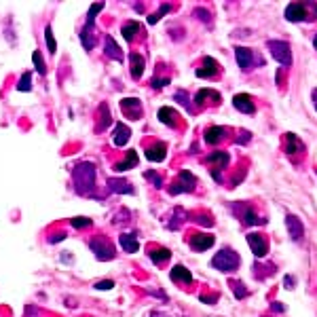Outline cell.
<instances>
[{
    "label": "cell",
    "instance_id": "16",
    "mask_svg": "<svg viewBox=\"0 0 317 317\" xmlns=\"http://www.w3.org/2000/svg\"><path fill=\"white\" fill-rule=\"evenodd\" d=\"M165 157H167V146L163 142H157L153 146H146V158H148V161L161 163V161H165Z\"/></svg>",
    "mask_w": 317,
    "mask_h": 317
},
{
    "label": "cell",
    "instance_id": "25",
    "mask_svg": "<svg viewBox=\"0 0 317 317\" xmlns=\"http://www.w3.org/2000/svg\"><path fill=\"white\" fill-rule=\"evenodd\" d=\"M104 51H106V55H108L110 59H117V61L123 59V51H121V47L117 45V42H114L112 36H106L104 38Z\"/></svg>",
    "mask_w": 317,
    "mask_h": 317
},
{
    "label": "cell",
    "instance_id": "33",
    "mask_svg": "<svg viewBox=\"0 0 317 317\" xmlns=\"http://www.w3.org/2000/svg\"><path fill=\"white\" fill-rule=\"evenodd\" d=\"M32 61H34V68H36V72L45 76V74H47V66H45V59H42V53H40V51H34V53H32Z\"/></svg>",
    "mask_w": 317,
    "mask_h": 317
},
{
    "label": "cell",
    "instance_id": "13",
    "mask_svg": "<svg viewBox=\"0 0 317 317\" xmlns=\"http://www.w3.org/2000/svg\"><path fill=\"white\" fill-rule=\"evenodd\" d=\"M108 188L112 192H119V195H134V184H129L125 178H108Z\"/></svg>",
    "mask_w": 317,
    "mask_h": 317
},
{
    "label": "cell",
    "instance_id": "2",
    "mask_svg": "<svg viewBox=\"0 0 317 317\" xmlns=\"http://www.w3.org/2000/svg\"><path fill=\"white\" fill-rule=\"evenodd\" d=\"M239 264H241L239 254H237L235 250H231V248H222L214 258H211V267L222 271V273H233V271L239 269Z\"/></svg>",
    "mask_w": 317,
    "mask_h": 317
},
{
    "label": "cell",
    "instance_id": "34",
    "mask_svg": "<svg viewBox=\"0 0 317 317\" xmlns=\"http://www.w3.org/2000/svg\"><path fill=\"white\" fill-rule=\"evenodd\" d=\"M228 284H231V288H233V292H235V296L237 298H239V301H241V298H245V296H248L250 292H248V288H245L243 284H241V281L239 279H231V281H228Z\"/></svg>",
    "mask_w": 317,
    "mask_h": 317
},
{
    "label": "cell",
    "instance_id": "29",
    "mask_svg": "<svg viewBox=\"0 0 317 317\" xmlns=\"http://www.w3.org/2000/svg\"><path fill=\"white\" fill-rule=\"evenodd\" d=\"M138 32H140V23H138V21H127V23L121 28V34L125 36V40H134Z\"/></svg>",
    "mask_w": 317,
    "mask_h": 317
},
{
    "label": "cell",
    "instance_id": "39",
    "mask_svg": "<svg viewBox=\"0 0 317 317\" xmlns=\"http://www.w3.org/2000/svg\"><path fill=\"white\" fill-rule=\"evenodd\" d=\"M144 178H146V180H151L157 188H163V180H161V175H158L157 171H146V173H144Z\"/></svg>",
    "mask_w": 317,
    "mask_h": 317
},
{
    "label": "cell",
    "instance_id": "12",
    "mask_svg": "<svg viewBox=\"0 0 317 317\" xmlns=\"http://www.w3.org/2000/svg\"><path fill=\"white\" fill-rule=\"evenodd\" d=\"M284 148H286V155H290L292 158H296L298 155L303 157V142L294 134H286L284 136Z\"/></svg>",
    "mask_w": 317,
    "mask_h": 317
},
{
    "label": "cell",
    "instance_id": "28",
    "mask_svg": "<svg viewBox=\"0 0 317 317\" xmlns=\"http://www.w3.org/2000/svg\"><path fill=\"white\" fill-rule=\"evenodd\" d=\"M224 140V129L222 127H209L207 131H205V142L207 144H218V142H222Z\"/></svg>",
    "mask_w": 317,
    "mask_h": 317
},
{
    "label": "cell",
    "instance_id": "6",
    "mask_svg": "<svg viewBox=\"0 0 317 317\" xmlns=\"http://www.w3.org/2000/svg\"><path fill=\"white\" fill-rule=\"evenodd\" d=\"M197 186V178L192 175L190 171L186 169H182L180 175L175 178V182L169 186V195H180V192H190L192 188Z\"/></svg>",
    "mask_w": 317,
    "mask_h": 317
},
{
    "label": "cell",
    "instance_id": "42",
    "mask_svg": "<svg viewBox=\"0 0 317 317\" xmlns=\"http://www.w3.org/2000/svg\"><path fill=\"white\" fill-rule=\"evenodd\" d=\"M195 218L199 220V224H203V226H211V224H214V220H211L209 214H197Z\"/></svg>",
    "mask_w": 317,
    "mask_h": 317
},
{
    "label": "cell",
    "instance_id": "3",
    "mask_svg": "<svg viewBox=\"0 0 317 317\" xmlns=\"http://www.w3.org/2000/svg\"><path fill=\"white\" fill-rule=\"evenodd\" d=\"M89 248L95 254V258L102 260V262H108V260H112L114 256H117L112 241L106 239V237H93V239L89 241Z\"/></svg>",
    "mask_w": 317,
    "mask_h": 317
},
{
    "label": "cell",
    "instance_id": "50",
    "mask_svg": "<svg viewBox=\"0 0 317 317\" xmlns=\"http://www.w3.org/2000/svg\"><path fill=\"white\" fill-rule=\"evenodd\" d=\"M148 317H169V315H165V313H161V311H153Z\"/></svg>",
    "mask_w": 317,
    "mask_h": 317
},
{
    "label": "cell",
    "instance_id": "19",
    "mask_svg": "<svg viewBox=\"0 0 317 317\" xmlns=\"http://www.w3.org/2000/svg\"><path fill=\"white\" fill-rule=\"evenodd\" d=\"M157 117H158V121H161L163 125H167V127H178V112H175L173 108H169V106H165V108H158Z\"/></svg>",
    "mask_w": 317,
    "mask_h": 317
},
{
    "label": "cell",
    "instance_id": "46",
    "mask_svg": "<svg viewBox=\"0 0 317 317\" xmlns=\"http://www.w3.org/2000/svg\"><path fill=\"white\" fill-rule=\"evenodd\" d=\"M211 178H214L216 182H222V173H220V169H211Z\"/></svg>",
    "mask_w": 317,
    "mask_h": 317
},
{
    "label": "cell",
    "instance_id": "22",
    "mask_svg": "<svg viewBox=\"0 0 317 317\" xmlns=\"http://www.w3.org/2000/svg\"><path fill=\"white\" fill-rule=\"evenodd\" d=\"M138 161H140V158H138V153L134 151V148H131V151L125 153V158H123L121 163L114 165V171H127V169H131V167H136Z\"/></svg>",
    "mask_w": 317,
    "mask_h": 317
},
{
    "label": "cell",
    "instance_id": "20",
    "mask_svg": "<svg viewBox=\"0 0 317 317\" xmlns=\"http://www.w3.org/2000/svg\"><path fill=\"white\" fill-rule=\"evenodd\" d=\"M169 277H171V281H175V284H190L192 281L190 271L186 267H182V264H175V267L171 269V273H169Z\"/></svg>",
    "mask_w": 317,
    "mask_h": 317
},
{
    "label": "cell",
    "instance_id": "32",
    "mask_svg": "<svg viewBox=\"0 0 317 317\" xmlns=\"http://www.w3.org/2000/svg\"><path fill=\"white\" fill-rule=\"evenodd\" d=\"M171 214H173V218L167 220V226H169L171 231H175V228H180V218L184 220V218H186V214L182 211V207H175V209L171 211Z\"/></svg>",
    "mask_w": 317,
    "mask_h": 317
},
{
    "label": "cell",
    "instance_id": "9",
    "mask_svg": "<svg viewBox=\"0 0 317 317\" xmlns=\"http://www.w3.org/2000/svg\"><path fill=\"white\" fill-rule=\"evenodd\" d=\"M286 19L288 21H305V19H309V15H307V4L303 2H292V4H288L286 6Z\"/></svg>",
    "mask_w": 317,
    "mask_h": 317
},
{
    "label": "cell",
    "instance_id": "48",
    "mask_svg": "<svg viewBox=\"0 0 317 317\" xmlns=\"http://www.w3.org/2000/svg\"><path fill=\"white\" fill-rule=\"evenodd\" d=\"M286 288H290V290L294 288V277H292V275H288V277H286Z\"/></svg>",
    "mask_w": 317,
    "mask_h": 317
},
{
    "label": "cell",
    "instance_id": "35",
    "mask_svg": "<svg viewBox=\"0 0 317 317\" xmlns=\"http://www.w3.org/2000/svg\"><path fill=\"white\" fill-rule=\"evenodd\" d=\"M169 11H171V6H169V4H161V6H158V11H157V13L148 15V23H151V25H155V23H157L158 19H161L163 15H167Z\"/></svg>",
    "mask_w": 317,
    "mask_h": 317
},
{
    "label": "cell",
    "instance_id": "37",
    "mask_svg": "<svg viewBox=\"0 0 317 317\" xmlns=\"http://www.w3.org/2000/svg\"><path fill=\"white\" fill-rule=\"evenodd\" d=\"M102 8H104V2L91 4V6H89V13H87V21H85V23H95V15H98Z\"/></svg>",
    "mask_w": 317,
    "mask_h": 317
},
{
    "label": "cell",
    "instance_id": "27",
    "mask_svg": "<svg viewBox=\"0 0 317 317\" xmlns=\"http://www.w3.org/2000/svg\"><path fill=\"white\" fill-rule=\"evenodd\" d=\"M205 100H211V102H220L222 98H220V93L214 91V89H201L197 95H195V104H205Z\"/></svg>",
    "mask_w": 317,
    "mask_h": 317
},
{
    "label": "cell",
    "instance_id": "10",
    "mask_svg": "<svg viewBox=\"0 0 317 317\" xmlns=\"http://www.w3.org/2000/svg\"><path fill=\"white\" fill-rule=\"evenodd\" d=\"M286 226H288V233H290V237H292L294 241H301V239H303L305 228H303V222H301V218H298V216L288 214V218H286Z\"/></svg>",
    "mask_w": 317,
    "mask_h": 317
},
{
    "label": "cell",
    "instance_id": "24",
    "mask_svg": "<svg viewBox=\"0 0 317 317\" xmlns=\"http://www.w3.org/2000/svg\"><path fill=\"white\" fill-rule=\"evenodd\" d=\"M228 161H231V157H228V153H224V151H216V153L207 155V163L214 165V169H222V167L228 165Z\"/></svg>",
    "mask_w": 317,
    "mask_h": 317
},
{
    "label": "cell",
    "instance_id": "36",
    "mask_svg": "<svg viewBox=\"0 0 317 317\" xmlns=\"http://www.w3.org/2000/svg\"><path fill=\"white\" fill-rule=\"evenodd\" d=\"M45 42H47V47H49V53L53 55V53L57 51V42H55V36H53L51 25H47V28H45Z\"/></svg>",
    "mask_w": 317,
    "mask_h": 317
},
{
    "label": "cell",
    "instance_id": "11",
    "mask_svg": "<svg viewBox=\"0 0 317 317\" xmlns=\"http://www.w3.org/2000/svg\"><path fill=\"white\" fill-rule=\"evenodd\" d=\"M131 138V129L125 123H114V131H112V144L114 146H125Z\"/></svg>",
    "mask_w": 317,
    "mask_h": 317
},
{
    "label": "cell",
    "instance_id": "23",
    "mask_svg": "<svg viewBox=\"0 0 317 317\" xmlns=\"http://www.w3.org/2000/svg\"><path fill=\"white\" fill-rule=\"evenodd\" d=\"M119 243H121V248L125 250L127 254H136L140 250V243L136 239V235H131V233H123L119 237Z\"/></svg>",
    "mask_w": 317,
    "mask_h": 317
},
{
    "label": "cell",
    "instance_id": "45",
    "mask_svg": "<svg viewBox=\"0 0 317 317\" xmlns=\"http://www.w3.org/2000/svg\"><path fill=\"white\" fill-rule=\"evenodd\" d=\"M61 239H66V233H57V235H53L49 241H51V243H57V241H61Z\"/></svg>",
    "mask_w": 317,
    "mask_h": 317
},
{
    "label": "cell",
    "instance_id": "44",
    "mask_svg": "<svg viewBox=\"0 0 317 317\" xmlns=\"http://www.w3.org/2000/svg\"><path fill=\"white\" fill-rule=\"evenodd\" d=\"M151 85L155 87V89H163L165 85H169V78H153Z\"/></svg>",
    "mask_w": 317,
    "mask_h": 317
},
{
    "label": "cell",
    "instance_id": "5",
    "mask_svg": "<svg viewBox=\"0 0 317 317\" xmlns=\"http://www.w3.org/2000/svg\"><path fill=\"white\" fill-rule=\"evenodd\" d=\"M267 47L273 53V57H275L281 66H290V64H292V49H290L288 42H284V40H269Z\"/></svg>",
    "mask_w": 317,
    "mask_h": 317
},
{
    "label": "cell",
    "instance_id": "51",
    "mask_svg": "<svg viewBox=\"0 0 317 317\" xmlns=\"http://www.w3.org/2000/svg\"><path fill=\"white\" fill-rule=\"evenodd\" d=\"M313 45H315V49H317V34H315V38H313Z\"/></svg>",
    "mask_w": 317,
    "mask_h": 317
},
{
    "label": "cell",
    "instance_id": "4",
    "mask_svg": "<svg viewBox=\"0 0 317 317\" xmlns=\"http://www.w3.org/2000/svg\"><path fill=\"white\" fill-rule=\"evenodd\" d=\"M231 211L241 220L243 224H267V220L264 218H258L256 211H254L248 203H231Z\"/></svg>",
    "mask_w": 317,
    "mask_h": 317
},
{
    "label": "cell",
    "instance_id": "17",
    "mask_svg": "<svg viewBox=\"0 0 317 317\" xmlns=\"http://www.w3.org/2000/svg\"><path fill=\"white\" fill-rule=\"evenodd\" d=\"M197 76L199 78H216L218 76V64L214 57H205L203 66L197 68Z\"/></svg>",
    "mask_w": 317,
    "mask_h": 317
},
{
    "label": "cell",
    "instance_id": "18",
    "mask_svg": "<svg viewBox=\"0 0 317 317\" xmlns=\"http://www.w3.org/2000/svg\"><path fill=\"white\" fill-rule=\"evenodd\" d=\"M235 57H237V64L239 68L248 70L254 66V51L252 49H245V47H237L235 49Z\"/></svg>",
    "mask_w": 317,
    "mask_h": 317
},
{
    "label": "cell",
    "instance_id": "38",
    "mask_svg": "<svg viewBox=\"0 0 317 317\" xmlns=\"http://www.w3.org/2000/svg\"><path fill=\"white\" fill-rule=\"evenodd\" d=\"M70 224H72L74 228H87V226H91V218H85V216H76L70 220Z\"/></svg>",
    "mask_w": 317,
    "mask_h": 317
},
{
    "label": "cell",
    "instance_id": "14",
    "mask_svg": "<svg viewBox=\"0 0 317 317\" xmlns=\"http://www.w3.org/2000/svg\"><path fill=\"white\" fill-rule=\"evenodd\" d=\"M233 106L239 112H243V114H254V112H256V106H254L252 98H250V95H245V93H237L233 98Z\"/></svg>",
    "mask_w": 317,
    "mask_h": 317
},
{
    "label": "cell",
    "instance_id": "40",
    "mask_svg": "<svg viewBox=\"0 0 317 317\" xmlns=\"http://www.w3.org/2000/svg\"><path fill=\"white\" fill-rule=\"evenodd\" d=\"M95 290H102V292H106V290H112L114 288V281L112 279H104V281H98V284L93 286Z\"/></svg>",
    "mask_w": 317,
    "mask_h": 317
},
{
    "label": "cell",
    "instance_id": "1",
    "mask_svg": "<svg viewBox=\"0 0 317 317\" xmlns=\"http://www.w3.org/2000/svg\"><path fill=\"white\" fill-rule=\"evenodd\" d=\"M95 165L89 161H83L74 167L72 178H74V186L78 195H91L95 188Z\"/></svg>",
    "mask_w": 317,
    "mask_h": 317
},
{
    "label": "cell",
    "instance_id": "41",
    "mask_svg": "<svg viewBox=\"0 0 317 317\" xmlns=\"http://www.w3.org/2000/svg\"><path fill=\"white\" fill-rule=\"evenodd\" d=\"M195 17H201V21H203V23L211 21V15H209V11H205V8H195Z\"/></svg>",
    "mask_w": 317,
    "mask_h": 317
},
{
    "label": "cell",
    "instance_id": "47",
    "mask_svg": "<svg viewBox=\"0 0 317 317\" xmlns=\"http://www.w3.org/2000/svg\"><path fill=\"white\" fill-rule=\"evenodd\" d=\"M199 298H201L203 303H216V301H218V294H216V296H199Z\"/></svg>",
    "mask_w": 317,
    "mask_h": 317
},
{
    "label": "cell",
    "instance_id": "8",
    "mask_svg": "<svg viewBox=\"0 0 317 317\" xmlns=\"http://www.w3.org/2000/svg\"><path fill=\"white\" fill-rule=\"evenodd\" d=\"M245 239H248V245L252 248V252H254V256H256V258H264V256H267V252H269L267 237H262L258 233H250Z\"/></svg>",
    "mask_w": 317,
    "mask_h": 317
},
{
    "label": "cell",
    "instance_id": "30",
    "mask_svg": "<svg viewBox=\"0 0 317 317\" xmlns=\"http://www.w3.org/2000/svg\"><path fill=\"white\" fill-rule=\"evenodd\" d=\"M100 114H102V119H100V125H98V131H104L106 127H110V125H112V117H110L108 104H102V106H100Z\"/></svg>",
    "mask_w": 317,
    "mask_h": 317
},
{
    "label": "cell",
    "instance_id": "26",
    "mask_svg": "<svg viewBox=\"0 0 317 317\" xmlns=\"http://www.w3.org/2000/svg\"><path fill=\"white\" fill-rule=\"evenodd\" d=\"M148 256H151V260L155 264H163L171 258V252L169 250H165V248H153L151 252H148Z\"/></svg>",
    "mask_w": 317,
    "mask_h": 317
},
{
    "label": "cell",
    "instance_id": "21",
    "mask_svg": "<svg viewBox=\"0 0 317 317\" xmlns=\"http://www.w3.org/2000/svg\"><path fill=\"white\" fill-rule=\"evenodd\" d=\"M144 66H146V61L144 57L140 55V53H131L129 55V68H131V76L134 78H140L144 72Z\"/></svg>",
    "mask_w": 317,
    "mask_h": 317
},
{
    "label": "cell",
    "instance_id": "7",
    "mask_svg": "<svg viewBox=\"0 0 317 317\" xmlns=\"http://www.w3.org/2000/svg\"><path fill=\"white\" fill-rule=\"evenodd\" d=\"M121 110H123V114H125L127 119H131V121L142 119V114H144L142 102H140L138 98H125V100H121Z\"/></svg>",
    "mask_w": 317,
    "mask_h": 317
},
{
    "label": "cell",
    "instance_id": "31",
    "mask_svg": "<svg viewBox=\"0 0 317 317\" xmlns=\"http://www.w3.org/2000/svg\"><path fill=\"white\" fill-rule=\"evenodd\" d=\"M30 89H32V72L28 70V72L21 74L19 83H17V91H19V93H28Z\"/></svg>",
    "mask_w": 317,
    "mask_h": 317
},
{
    "label": "cell",
    "instance_id": "15",
    "mask_svg": "<svg viewBox=\"0 0 317 317\" xmlns=\"http://www.w3.org/2000/svg\"><path fill=\"white\" fill-rule=\"evenodd\" d=\"M188 243H190V248L195 250V252H205V250H209L211 245H214V237L211 235H190V239H188Z\"/></svg>",
    "mask_w": 317,
    "mask_h": 317
},
{
    "label": "cell",
    "instance_id": "43",
    "mask_svg": "<svg viewBox=\"0 0 317 317\" xmlns=\"http://www.w3.org/2000/svg\"><path fill=\"white\" fill-rule=\"evenodd\" d=\"M175 100H178V102H182L184 106H186V108L192 112V108H190V104H188V95H186V91H178V93H175Z\"/></svg>",
    "mask_w": 317,
    "mask_h": 317
},
{
    "label": "cell",
    "instance_id": "49",
    "mask_svg": "<svg viewBox=\"0 0 317 317\" xmlns=\"http://www.w3.org/2000/svg\"><path fill=\"white\" fill-rule=\"evenodd\" d=\"M284 309H286V307L281 303H273V311H284Z\"/></svg>",
    "mask_w": 317,
    "mask_h": 317
}]
</instances>
